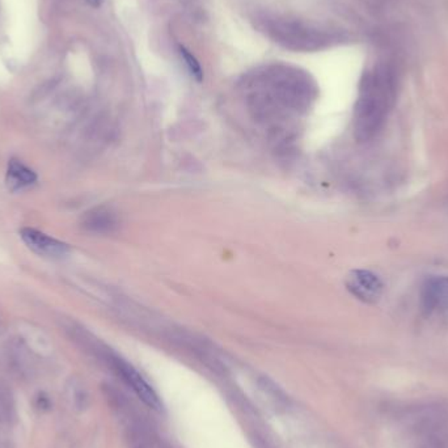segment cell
I'll return each instance as SVG.
<instances>
[{
    "mask_svg": "<svg viewBox=\"0 0 448 448\" xmlns=\"http://www.w3.org/2000/svg\"><path fill=\"white\" fill-rule=\"evenodd\" d=\"M246 88L254 115L268 123H282L306 113L318 95V87L308 73L283 65L257 71Z\"/></svg>",
    "mask_w": 448,
    "mask_h": 448,
    "instance_id": "1",
    "label": "cell"
},
{
    "mask_svg": "<svg viewBox=\"0 0 448 448\" xmlns=\"http://www.w3.org/2000/svg\"><path fill=\"white\" fill-rule=\"evenodd\" d=\"M397 71L391 62H379L360 82L354 112V134L359 142L375 138L383 129L397 95Z\"/></svg>",
    "mask_w": 448,
    "mask_h": 448,
    "instance_id": "2",
    "label": "cell"
},
{
    "mask_svg": "<svg viewBox=\"0 0 448 448\" xmlns=\"http://www.w3.org/2000/svg\"><path fill=\"white\" fill-rule=\"evenodd\" d=\"M266 32L285 48L304 51L321 49L333 40L330 34L318 28L287 19L270 20L266 25Z\"/></svg>",
    "mask_w": 448,
    "mask_h": 448,
    "instance_id": "3",
    "label": "cell"
},
{
    "mask_svg": "<svg viewBox=\"0 0 448 448\" xmlns=\"http://www.w3.org/2000/svg\"><path fill=\"white\" fill-rule=\"evenodd\" d=\"M80 338L82 340H79V341H82L87 346H90V349L95 351L98 357L103 359L106 365L110 367L115 374L120 376L123 382L130 387L132 391L137 393V396L146 404L147 407H152V409H156V410L160 409L162 402L159 400V396L151 388V385L147 383L146 380L140 376L138 371L131 366L130 363H127L125 359L118 357L117 354L108 350L105 348L98 346V345L90 343V341L87 340L85 335H82Z\"/></svg>",
    "mask_w": 448,
    "mask_h": 448,
    "instance_id": "4",
    "label": "cell"
},
{
    "mask_svg": "<svg viewBox=\"0 0 448 448\" xmlns=\"http://www.w3.org/2000/svg\"><path fill=\"white\" fill-rule=\"evenodd\" d=\"M346 287L362 302L376 303L383 293V283L377 276L368 270H353L346 278Z\"/></svg>",
    "mask_w": 448,
    "mask_h": 448,
    "instance_id": "5",
    "label": "cell"
},
{
    "mask_svg": "<svg viewBox=\"0 0 448 448\" xmlns=\"http://www.w3.org/2000/svg\"><path fill=\"white\" fill-rule=\"evenodd\" d=\"M20 236L24 240L33 252L45 256V257H62L70 251L68 245L48 236L46 234L34 229H23L20 231Z\"/></svg>",
    "mask_w": 448,
    "mask_h": 448,
    "instance_id": "6",
    "label": "cell"
},
{
    "mask_svg": "<svg viewBox=\"0 0 448 448\" xmlns=\"http://www.w3.org/2000/svg\"><path fill=\"white\" fill-rule=\"evenodd\" d=\"M80 224L83 229L90 234L105 235L113 232L118 227V218L112 209L100 206L85 212L83 215Z\"/></svg>",
    "mask_w": 448,
    "mask_h": 448,
    "instance_id": "7",
    "label": "cell"
},
{
    "mask_svg": "<svg viewBox=\"0 0 448 448\" xmlns=\"http://www.w3.org/2000/svg\"><path fill=\"white\" fill-rule=\"evenodd\" d=\"M422 306L427 311H448V277L426 281L422 288Z\"/></svg>",
    "mask_w": 448,
    "mask_h": 448,
    "instance_id": "8",
    "label": "cell"
},
{
    "mask_svg": "<svg viewBox=\"0 0 448 448\" xmlns=\"http://www.w3.org/2000/svg\"><path fill=\"white\" fill-rule=\"evenodd\" d=\"M36 179H37L36 173L21 162L15 160V159H12L9 162L7 181H9V188L12 190L32 185L36 182Z\"/></svg>",
    "mask_w": 448,
    "mask_h": 448,
    "instance_id": "9",
    "label": "cell"
},
{
    "mask_svg": "<svg viewBox=\"0 0 448 448\" xmlns=\"http://www.w3.org/2000/svg\"><path fill=\"white\" fill-rule=\"evenodd\" d=\"M16 401L7 384L0 380V424L11 426L16 421Z\"/></svg>",
    "mask_w": 448,
    "mask_h": 448,
    "instance_id": "10",
    "label": "cell"
},
{
    "mask_svg": "<svg viewBox=\"0 0 448 448\" xmlns=\"http://www.w3.org/2000/svg\"><path fill=\"white\" fill-rule=\"evenodd\" d=\"M179 56L182 58V61L187 66L190 75L196 79L197 82H202L204 80V70L201 67V63L198 62V59L194 57V54H192L188 49L181 46L179 48Z\"/></svg>",
    "mask_w": 448,
    "mask_h": 448,
    "instance_id": "11",
    "label": "cell"
},
{
    "mask_svg": "<svg viewBox=\"0 0 448 448\" xmlns=\"http://www.w3.org/2000/svg\"><path fill=\"white\" fill-rule=\"evenodd\" d=\"M37 407L38 409H41V410H49L50 407H51V401H50L49 397L46 396V395H38V397H37Z\"/></svg>",
    "mask_w": 448,
    "mask_h": 448,
    "instance_id": "12",
    "label": "cell"
},
{
    "mask_svg": "<svg viewBox=\"0 0 448 448\" xmlns=\"http://www.w3.org/2000/svg\"><path fill=\"white\" fill-rule=\"evenodd\" d=\"M87 1L90 3L92 7H96V9H98V7H101V6H103V3H104L105 0H87Z\"/></svg>",
    "mask_w": 448,
    "mask_h": 448,
    "instance_id": "13",
    "label": "cell"
}]
</instances>
